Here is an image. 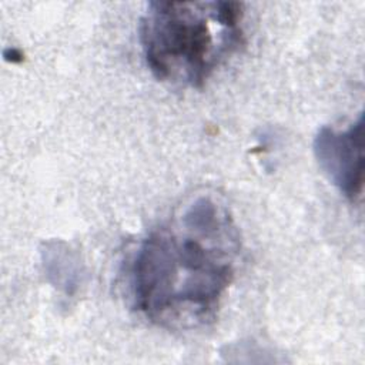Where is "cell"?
I'll return each instance as SVG.
<instances>
[{
    "label": "cell",
    "mask_w": 365,
    "mask_h": 365,
    "mask_svg": "<svg viewBox=\"0 0 365 365\" xmlns=\"http://www.w3.org/2000/svg\"><path fill=\"white\" fill-rule=\"evenodd\" d=\"M238 251L228 211L210 197L195 198L137 247L128 267L133 307L163 328L207 325L232 282Z\"/></svg>",
    "instance_id": "obj_1"
},
{
    "label": "cell",
    "mask_w": 365,
    "mask_h": 365,
    "mask_svg": "<svg viewBox=\"0 0 365 365\" xmlns=\"http://www.w3.org/2000/svg\"><path fill=\"white\" fill-rule=\"evenodd\" d=\"M238 1H151L140 43L151 74L167 84L201 87L244 43Z\"/></svg>",
    "instance_id": "obj_2"
},
{
    "label": "cell",
    "mask_w": 365,
    "mask_h": 365,
    "mask_svg": "<svg viewBox=\"0 0 365 365\" xmlns=\"http://www.w3.org/2000/svg\"><path fill=\"white\" fill-rule=\"evenodd\" d=\"M314 154L328 180L348 200L355 201L364 188V115L346 128L322 127L314 138Z\"/></svg>",
    "instance_id": "obj_3"
}]
</instances>
